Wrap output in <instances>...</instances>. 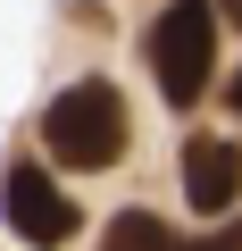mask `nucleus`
I'll return each mask as SVG.
<instances>
[{"label":"nucleus","instance_id":"nucleus-3","mask_svg":"<svg viewBox=\"0 0 242 251\" xmlns=\"http://www.w3.org/2000/svg\"><path fill=\"white\" fill-rule=\"evenodd\" d=\"M0 193H9V201H0V209H9V226H17L34 251H59V243L75 234V201H67V193H59V184H50L34 159H17Z\"/></svg>","mask_w":242,"mask_h":251},{"label":"nucleus","instance_id":"nucleus-1","mask_svg":"<svg viewBox=\"0 0 242 251\" xmlns=\"http://www.w3.org/2000/svg\"><path fill=\"white\" fill-rule=\"evenodd\" d=\"M42 143L59 168H109L126 151V100L109 84H67L50 109H42Z\"/></svg>","mask_w":242,"mask_h":251},{"label":"nucleus","instance_id":"nucleus-7","mask_svg":"<svg viewBox=\"0 0 242 251\" xmlns=\"http://www.w3.org/2000/svg\"><path fill=\"white\" fill-rule=\"evenodd\" d=\"M217 9H225V17H234V25H242V0H217Z\"/></svg>","mask_w":242,"mask_h":251},{"label":"nucleus","instance_id":"nucleus-8","mask_svg":"<svg viewBox=\"0 0 242 251\" xmlns=\"http://www.w3.org/2000/svg\"><path fill=\"white\" fill-rule=\"evenodd\" d=\"M234 109H242V75H234Z\"/></svg>","mask_w":242,"mask_h":251},{"label":"nucleus","instance_id":"nucleus-6","mask_svg":"<svg viewBox=\"0 0 242 251\" xmlns=\"http://www.w3.org/2000/svg\"><path fill=\"white\" fill-rule=\"evenodd\" d=\"M184 251H242V218H234V226H217L209 243H184Z\"/></svg>","mask_w":242,"mask_h":251},{"label":"nucleus","instance_id":"nucleus-5","mask_svg":"<svg viewBox=\"0 0 242 251\" xmlns=\"http://www.w3.org/2000/svg\"><path fill=\"white\" fill-rule=\"evenodd\" d=\"M100 251H184V243L167 234V218H151V209H126V218L100 234Z\"/></svg>","mask_w":242,"mask_h":251},{"label":"nucleus","instance_id":"nucleus-4","mask_svg":"<svg viewBox=\"0 0 242 251\" xmlns=\"http://www.w3.org/2000/svg\"><path fill=\"white\" fill-rule=\"evenodd\" d=\"M184 193H192V209H234V193H242V151L217 143V134H200V143L184 151Z\"/></svg>","mask_w":242,"mask_h":251},{"label":"nucleus","instance_id":"nucleus-2","mask_svg":"<svg viewBox=\"0 0 242 251\" xmlns=\"http://www.w3.org/2000/svg\"><path fill=\"white\" fill-rule=\"evenodd\" d=\"M209 50H217V9H209V0H176V9L151 25V67H159V92H167L176 109L200 100Z\"/></svg>","mask_w":242,"mask_h":251}]
</instances>
